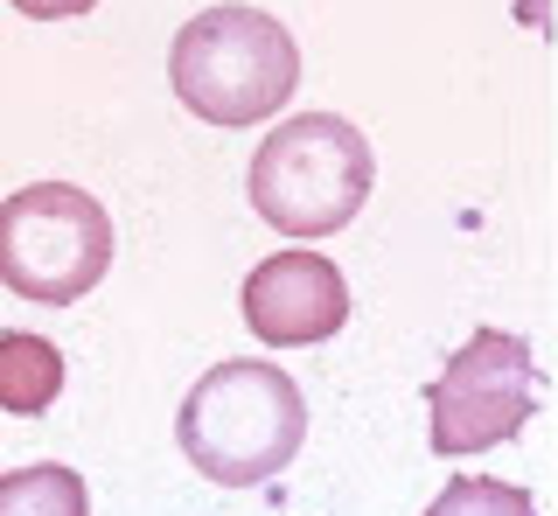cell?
<instances>
[{"label": "cell", "instance_id": "10", "mask_svg": "<svg viewBox=\"0 0 558 516\" xmlns=\"http://www.w3.org/2000/svg\"><path fill=\"white\" fill-rule=\"evenodd\" d=\"M14 14H28V22H70V14H92L98 0H8Z\"/></svg>", "mask_w": 558, "mask_h": 516}, {"label": "cell", "instance_id": "1", "mask_svg": "<svg viewBox=\"0 0 558 516\" xmlns=\"http://www.w3.org/2000/svg\"><path fill=\"white\" fill-rule=\"evenodd\" d=\"M307 440V398L279 364L231 356L203 370L174 411V446L203 481L217 489H258L301 454Z\"/></svg>", "mask_w": 558, "mask_h": 516}, {"label": "cell", "instance_id": "9", "mask_svg": "<svg viewBox=\"0 0 558 516\" xmlns=\"http://www.w3.org/2000/svg\"><path fill=\"white\" fill-rule=\"evenodd\" d=\"M426 516H537V503H531V489H517V481L461 475L426 503Z\"/></svg>", "mask_w": 558, "mask_h": 516}, {"label": "cell", "instance_id": "4", "mask_svg": "<svg viewBox=\"0 0 558 516\" xmlns=\"http://www.w3.org/2000/svg\"><path fill=\"white\" fill-rule=\"evenodd\" d=\"M112 272V210L77 182H28L0 202V286L70 307Z\"/></svg>", "mask_w": 558, "mask_h": 516}, {"label": "cell", "instance_id": "8", "mask_svg": "<svg viewBox=\"0 0 558 516\" xmlns=\"http://www.w3.org/2000/svg\"><path fill=\"white\" fill-rule=\"evenodd\" d=\"M0 516H92V489L77 468L35 460V468L0 475Z\"/></svg>", "mask_w": 558, "mask_h": 516}, {"label": "cell", "instance_id": "6", "mask_svg": "<svg viewBox=\"0 0 558 516\" xmlns=\"http://www.w3.org/2000/svg\"><path fill=\"white\" fill-rule=\"evenodd\" d=\"M244 321H252L258 342L272 349H314L328 342L349 321V286L336 272V258L322 251H279V258H258L244 272Z\"/></svg>", "mask_w": 558, "mask_h": 516}, {"label": "cell", "instance_id": "2", "mask_svg": "<svg viewBox=\"0 0 558 516\" xmlns=\"http://www.w3.org/2000/svg\"><path fill=\"white\" fill-rule=\"evenodd\" d=\"M168 84L209 126H258L301 84V42L266 8H203L168 49Z\"/></svg>", "mask_w": 558, "mask_h": 516}, {"label": "cell", "instance_id": "7", "mask_svg": "<svg viewBox=\"0 0 558 516\" xmlns=\"http://www.w3.org/2000/svg\"><path fill=\"white\" fill-rule=\"evenodd\" d=\"M63 391V356L49 335H0V411H14V419H43L49 405H57Z\"/></svg>", "mask_w": 558, "mask_h": 516}, {"label": "cell", "instance_id": "5", "mask_svg": "<svg viewBox=\"0 0 558 516\" xmlns=\"http://www.w3.org/2000/svg\"><path fill=\"white\" fill-rule=\"evenodd\" d=\"M426 411H433V454L447 460L517 440L537 411L531 342L510 329H475L447 356V370L426 384Z\"/></svg>", "mask_w": 558, "mask_h": 516}, {"label": "cell", "instance_id": "3", "mask_svg": "<svg viewBox=\"0 0 558 516\" xmlns=\"http://www.w3.org/2000/svg\"><path fill=\"white\" fill-rule=\"evenodd\" d=\"M377 161L349 119L293 112L252 153V210L287 237H328L371 202Z\"/></svg>", "mask_w": 558, "mask_h": 516}]
</instances>
